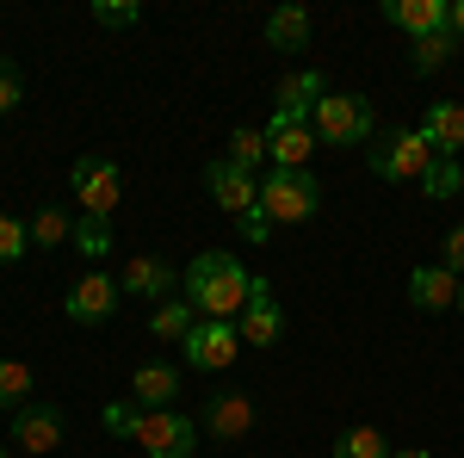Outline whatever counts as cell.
Here are the masks:
<instances>
[{
  "label": "cell",
  "mask_w": 464,
  "mask_h": 458,
  "mask_svg": "<svg viewBox=\"0 0 464 458\" xmlns=\"http://www.w3.org/2000/svg\"><path fill=\"white\" fill-rule=\"evenodd\" d=\"M186 304L198 310V317H217V322H236L242 317V304H248V285L254 273L229 254V248H205L192 267H186Z\"/></svg>",
  "instance_id": "1"
},
{
  "label": "cell",
  "mask_w": 464,
  "mask_h": 458,
  "mask_svg": "<svg viewBox=\"0 0 464 458\" xmlns=\"http://www.w3.org/2000/svg\"><path fill=\"white\" fill-rule=\"evenodd\" d=\"M260 211L273 223H310L322 211V186L310 168H266L260 180Z\"/></svg>",
  "instance_id": "2"
},
{
  "label": "cell",
  "mask_w": 464,
  "mask_h": 458,
  "mask_svg": "<svg viewBox=\"0 0 464 458\" xmlns=\"http://www.w3.org/2000/svg\"><path fill=\"white\" fill-rule=\"evenodd\" d=\"M310 131H316V142H328V149H365L372 131H378V118L365 106V93H328L316 106V118H310Z\"/></svg>",
  "instance_id": "3"
},
{
  "label": "cell",
  "mask_w": 464,
  "mask_h": 458,
  "mask_svg": "<svg viewBox=\"0 0 464 458\" xmlns=\"http://www.w3.org/2000/svg\"><path fill=\"white\" fill-rule=\"evenodd\" d=\"M69 186H74V199H81V217H100V223L118 217L124 174H118V161H111V155H81V161L69 168Z\"/></svg>",
  "instance_id": "4"
},
{
  "label": "cell",
  "mask_w": 464,
  "mask_h": 458,
  "mask_svg": "<svg viewBox=\"0 0 464 458\" xmlns=\"http://www.w3.org/2000/svg\"><path fill=\"white\" fill-rule=\"evenodd\" d=\"M365 161H372V174L391 180V186H402V180H415V186H421V174L433 168V142L421 137V131H391L384 142H372V149H365Z\"/></svg>",
  "instance_id": "5"
},
{
  "label": "cell",
  "mask_w": 464,
  "mask_h": 458,
  "mask_svg": "<svg viewBox=\"0 0 464 458\" xmlns=\"http://www.w3.org/2000/svg\"><path fill=\"white\" fill-rule=\"evenodd\" d=\"M179 359H186L192 372H229V365L242 359V328H236V322H217V317H198L192 335L179 341Z\"/></svg>",
  "instance_id": "6"
},
{
  "label": "cell",
  "mask_w": 464,
  "mask_h": 458,
  "mask_svg": "<svg viewBox=\"0 0 464 458\" xmlns=\"http://www.w3.org/2000/svg\"><path fill=\"white\" fill-rule=\"evenodd\" d=\"M137 446H143V458H192L198 453V422H186L179 409H155L137 427Z\"/></svg>",
  "instance_id": "7"
},
{
  "label": "cell",
  "mask_w": 464,
  "mask_h": 458,
  "mask_svg": "<svg viewBox=\"0 0 464 458\" xmlns=\"http://www.w3.org/2000/svg\"><path fill=\"white\" fill-rule=\"evenodd\" d=\"M236 328H242V347H279L285 341V310H279V297H273L266 279L248 285V304H242Z\"/></svg>",
  "instance_id": "8"
},
{
  "label": "cell",
  "mask_w": 464,
  "mask_h": 458,
  "mask_svg": "<svg viewBox=\"0 0 464 458\" xmlns=\"http://www.w3.org/2000/svg\"><path fill=\"white\" fill-rule=\"evenodd\" d=\"M118 297H124V291H118V279H111V273H87V279L69 285L63 310H69L74 328H100V322L118 317Z\"/></svg>",
  "instance_id": "9"
},
{
  "label": "cell",
  "mask_w": 464,
  "mask_h": 458,
  "mask_svg": "<svg viewBox=\"0 0 464 458\" xmlns=\"http://www.w3.org/2000/svg\"><path fill=\"white\" fill-rule=\"evenodd\" d=\"M205 192L217 199V211H223V217H242V211L260 205V180H254L248 168H236L229 155L205 161Z\"/></svg>",
  "instance_id": "10"
},
{
  "label": "cell",
  "mask_w": 464,
  "mask_h": 458,
  "mask_svg": "<svg viewBox=\"0 0 464 458\" xmlns=\"http://www.w3.org/2000/svg\"><path fill=\"white\" fill-rule=\"evenodd\" d=\"M328 93H334V87H328V74H322V69L285 74V81H279V106H273V118H266V124H310Z\"/></svg>",
  "instance_id": "11"
},
{
  "label": "cell",
  "mask_w": 464,
  "mask_h": 458,
  "mask_svg": "<svg viewBox=\"0 0 464 458\" xmlns=\"http://www.w3.org/2000/svg\"><path fill=\"white\" fill-rule=\"evenodd\" d=\"M13 446L19 453H56L63 446V409L56 403H25V409H13Z\"/></svg>",
  "instance_id": "12"
},
{
  "label": "cell",
  "mask_w": 464,
  "mask_h": 458,
  "mask_svg": "<svg viewBox=\"0 0 464 458\" xmlns=\"http://www.w3.org/2000/svg\"><path fill=\"white\" fill-rule=\"evenodd\" d=\"M198 427L217 434L223 446L248 440V434H254V396H248V390H223V396H211V403H205V415H198Z\"/></svg>",
  "instance_id": "13"
},
{
  "label": "cell",
  "mask_w": 464,
  "mask_h": 458,
  "mask_svg": "<svg viewBox=\"0 0 464 458\" xmlns=\"http://www.w3.org/2000/svg\"><path fill=\"white\" fill-rule=\"evenodd\" d=\"M459 297H464V279H459V273H446V267H415V273H409V304L428 310V317L459 310Z\"/></svg>",
  "instance_id": "14"
},
{
  "label": "cell",
  "mask_w": 464,
  "mask_h": 458,
  "mask_svg": "<svg viewBox=\"0 0 464 458\" xmlns=\"http://www.w3.org/2000/svg\"><path fill=\"white\" fill-rule=\"evenodd\" d=\"M174 285H179V273L168 267V260H155V254L124 260V273H118V291H124V297H155V304H168Z\"/></svg>",
  "instance_id": "15"
},
{
  "label": "cell",
  "mask_w": 464,
  "mask_h": 458,
  "mask_svg": "<svg viewBox=\"0 0 464 458\" xmlns=\"http://www.w3.org/2000/svg\"><path fill=\"white\" fill-rule=\"evenodd\" d=\"M174 396H179V365H168V359H149V365H137L130 372V403L137 409H174Z\"/></svg>",
  "instance_id": "16"
},
{
  "label": "cell",
  "mask_w": 464,
  "mask_h": 458,
  "mask_svg": "<svg viewBox=\"0 0 464 458\" xmlns=\"http://www.w3.org/2000/svg\"><path fill=\"white\" fill-rule=\"evenodd\" d=\"M384 19H391L396 32H409V44H415V37L446 32V19H452V0H384Z\"/></svg>",
  "instance_id": "17"
},
{
  "label": "cell",
  "mask_w": 464,
  "mask_h": 458,
  "mask_svg": "<svg viewBox=\"0 0 464 458\" xmlns=\"http://www.w3.org/2000/svg\"><path fill=\"white\" fill-rule=\"evenodd\" d=\"M310 155H316L310 124H266V161L273 168H310Z\"/></svg>",
  "instance_id": "18"
},
{
  "label": "cell",
  "mask_w": 464,
  "mask_h": 458,
  "mask_svg": "<svg viewBox=\"0 0 464 458\" xmlns=\"http://www.w3.org/2000/svg\"><path fill=\"white\" fill-rule=\"evenodd\" d=\"M421 137L433 142V155H459V149H464V106L433 100V106L421 112Z\"/></svg>",
  "instance_id": "19"
},
{
  "label": "cell",
  "mask_w": 464,
  "mask_h": 458,
  "mask_svg": "<svg viewBox=\"0 0 464 458\" xmlns=\"http://www.w3.org/2000/svg\"><path fill=\"white\" fill-rule=\"evenodd\" d=\"M266 50H285V56L310 50V13L304 6H273L266 13Z\"/></svg>",
  "instance_id": "20"
},
{
  "label": "cell",
  "mask_w": 464,
  "mask_h": 458,
  "mask_svg": "<svg viewBox=\"0 0 464 458\" xmlns=\"http://www.w3.org/2000/svg\"><path fill=\"white\" fill-rule=\"evenodd\" d=\"M192 322H198V310H192V304H186V297H168V304H155V317H149V335H155V341H186V335H192Z\"/></svg>",
  "instance_id": "21"
},
{
  "label": "cell",
  "mask_w": 464,
  "mask_h": 458,
  "mask_svg": "<svg viewBox=\"0 0 464 458\" xmlns=\"http://www.w3.org/2000/svg\"><path fill=\"white\" fill-rule=\"evenodd\" d=\"M328 453H334V458H391V440H384L378 427H365V422H359V427H341Z\"/></svg>",
  "instance_id": "22"
},
{
  "label": "cell",
  "mask_w": 464,
  "mask_h": 458,
  "mask_svg": "<svg viewBox=\"0 0 464 458\" xmlns=\"http://www.w3.org/2000/svg\"><path fill=\"white\" fill-rule=\"evenodd\" d=\"M452 50H459L452 25H446V32H433V37H415V44H409V69H415V74L446 69V63H452Z\"/></svg>",
  "instance_id": "23"
},
{
  "label": "cell",
  "mask_w": 464,
  "mask_h": 458,
  "mask_svg": "<svg viewBox=\"0 0 464 458\" xmlns=\"http://www.w3.org/2000/svg\"><path fill=\"white\" fill-rule=\"evenodd\" d=\"M229 161H236V168H248V174H260V168H266V131L236 124V131H229Z\"/></svg>",
  "instance_id": "24"
},
{
  "label": "cell",
  "mask_w": 464,
  "mask_h": 458,
  "mask_svg": "<svg viewBox=\"0 0 464 458\" xmlns=\"http://www.w3.org/2000/svg\"><path fill=\"white\" fill-rule=\"evenodd\" d=\"M25 403H32V365L0 359V409H25Z\"/></svg>",
  "instance_id": "25"
},
{
  "label": "cell",
  "mask_w": 464,
  "mask_h": 458,
  "mask_svg": "<svg viewBox=\"0 0 464 458\" xmlns=\"http://www.w3.org/2000/svg\"><path fill=\"white\" fill-rule=\"evenodd\" d=\"M459 186H464V161L459 155H433V168L421 174V192H428V199H452Z\"/></svg>",
  "instance_id": "26"
},
{
  "label": "cell",
  "mask_w": 464,
  "mask_h": 458,
  "mask_svg": "<svg viewBox=\"0 0 464 458\" xmlns=\"http://www.w3.org/2000/svg\"><path fill=\"white\" fill-rule=\"evenodd\" d=\"M63 242H74V223H69V211L44 205V211L32 217V248H63Z\"/></svg>",
  "instance_id": "27"
},
{
  "label": "cell",
  "mask_w": 464,
  "mask_h": 458,
  "mask_svg": "<svg viewBox=\"0 0 464 458\" xmlns=\"http://www.w3.org/2000/svg\"><path fill=\"white\" fill-rule=\"evenodd\" d=\"M143 415H149V409H137V403L124 396V403H106V409H100V427H106L111 440H137V427H143Z\"/></svg>",
  "instance_id": "28"
},
{
  "label": "cell",
  "mask_w": 464,
  "mask_h": 458,
  "mask_svg": "<svg viewBox=\"0 0 464 458\" xmlns=\"http://www.w3.org/2000/svg\"><path fill=\"white\" fill-rule=\"evenodd\" d=\"M25 254H32V223L0 211V267H13V260H25Z\"/></svg>",
  "instance_id": "29"
},
{
  "label": "cell",
  "mask_w": 464,
  "mask_h": 458,
  "mask_svg": "<svg viewBox=\"0 0 464 458\" xmlns=\"http://www.w3.org/2000/svg\"><path fill=\"white\" fill-rule=\"evenodd\" d=\"M74 254L106 260V254H111V223H100V217H81V223H74Z\"/></svg>",
  "instance_id": "30"
},
{
  "label": "cell",
  "mask_w": 464,
  "mask_h": 458,
  "mask_svg": "<svg viewBox=\"0 0 464 458\" xmlns=\"http://www.w3.org/2000/svg\"><path fill=\"white\" fill-rule=\"evenodd\" d=\"M93 19L106 32H130V25H143V6L137 0H93Z\"/></svg>",
  "instance_id": "31"
},
{
  "label": "cell",
  "mask_w": 464,
  "mask_h": 458,
  "mask_svg": "<svg viewBox=\"0 0 464 458\" xmlns=\"http://www.w3.org/2000/svg\"><path fill=\"white\" fill-rule=\"evenodd\" d=\"M19 100H25V74H19V63H0V118L19 112Z\"/></svg>",
  "instance_id": "32"
},
{
  "label": "cell",
  "mask_w": 464,
  "mask_h": 458,
  "mask_svg": "<svg viewBox=\"0 0 464 458\" xmlns=\"http://www.w3.org/2000/svg\"><path fill=\"white\" fill-rule=\"evenodd\" d=\"M440 248H446V254H440V267L464 279V223H459V229H446V242H440Z\"/></svg>",
  "instance_id": "33"
},
{
  "label": "cell",
  "mask_w": 464,
  "mask_h": 458,
  "mask_svg": "<svg viewBox=\"0 0 464 458\" xmlns=\"http://www.w3.org/2000/svg\"><path fill=\"white\" fill-rule=\"evenodd\" d=\"M236 229H242V242H266V229H273V217H266L260 205H254V211H242V217H236Z\"/></svg>",
  "instance_id": "34"
},
{
  "label": "cell",
  "mask_w": 464,
  "mask_h": 458,
  "mask_svg": "<svg viewBox=\"0 0 464 458\" xmlns=\"http://www.w3.org/2000/svg\"><path fill=\"white\" fill-rule=\"evenodd\" d=\"M446 25H452V37L464 44V0H452V19H446Z\"/></svg>",
  "instance_id": "35"
},
{
  "label": "cell",
  "mask_w": 464,
  "mask_h": 458,
  "mask_svg": "<svg viewBox=\"0 0 464 458\" xmlns=\"http://www.w3.org/2000/svg\"><path fill=\"white\" fill-rule=\"evenodd\" d=\"M391 458H433L428 446H391Z\"/></svg>",
  "instance_id": "36"
},
{
  "label": "cell",
  "mask_w": 464,
  "mask_h": 458,
  "mask_svg": "<svg viewBox=\"0 0 464 458\" xmlns=\"http://www.w3.org/2000/svg\"><path fill=\"white\" fill-rule=\"evenodd\" d=\"M0 458H6V446H0Z\"/></svg>",
  "instance_id": "37"
},
{
  "label": "cell",
  "mask_w": 464,
  "mask_h": 458,
  "mask_svg": "<svg viewBox=\"0 0 464 458\" xmlns=\"http://www.w3.org/2000/svg\"><path fill=\"white\" fill-rule=\"evenodd\" d=\"M459 310H464V297H459Z\"/></svg>",
  "instance_id": "38"
},
{
  "label": "cell",
  "mask_w": 464,
  "mask_h": 458,
  "mask_svg": "<svg viewBox=\"0 0 464 458\" xmlns=\"http://www.w3.org/2000/svg\"><path fill=\"white\" fill-rule=\"evenodd\" d=\"M242 458H254V453H242Z\"/></svg>",
  "instance_id": "39"
}]
</instances>
